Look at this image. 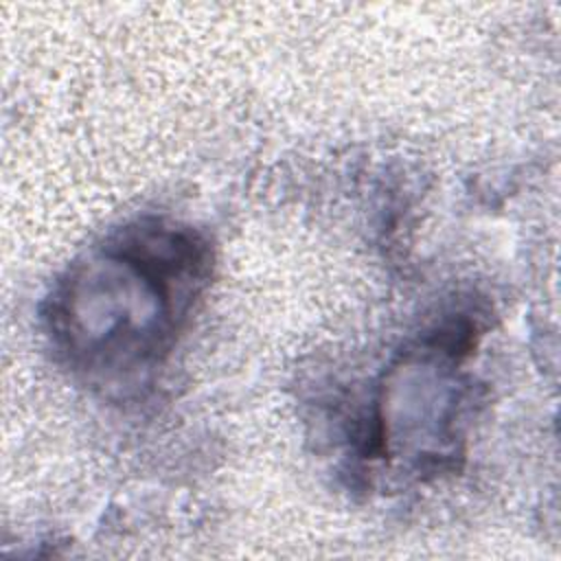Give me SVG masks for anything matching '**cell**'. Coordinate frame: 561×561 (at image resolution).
<instances>
[{"mask_svg": "<svg viewBox=\"0 0 561 561\" xmlns=\"http://www.w3.org/2000/svg\"><path fill=\"white\" fill-rule=\"evenodd\" d=\"M210 252L197 232L136 221L61 280L50 329L72 364L125 375L160 359L208 278Z\"/></svg>", "mask_w": 561, "mask_h": 561, "instance_id": "1", "label": "cell"}]
</instances>
